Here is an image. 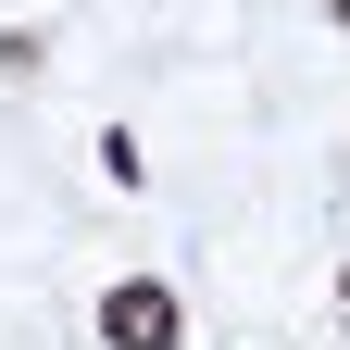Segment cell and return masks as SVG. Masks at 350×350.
<instances>
[{
  "instance_id": "cell-2",
  "label": "cell",
  "mask_w": 350,
  "mask_h": 350,
  "mask_svg": "<svg viewBox=\"0 0 350 350\" xmlns=\"http://www.w3.org/2000/svg\"><path fill=\"white\" fill-rule=\"evenodd\" d=\"M325 13H338V25H350V0H325Z\"/></svg>"
},
{
  "instance_id": "cell-1",
  "label": "cell",
  "mask_w": 350,
  "mask_h": 350,
  "mask_svg": "<svg viewBox=\"0 0 350 350\" xmlns=\"http://www.w3.org/2000/svg\"><path fill=\"white\" fill-rule=\"evenodd\" d=\"M175 338H188V300L163 275H113L100 288V350H175Z\"/></svg>"
}]
</instances>
